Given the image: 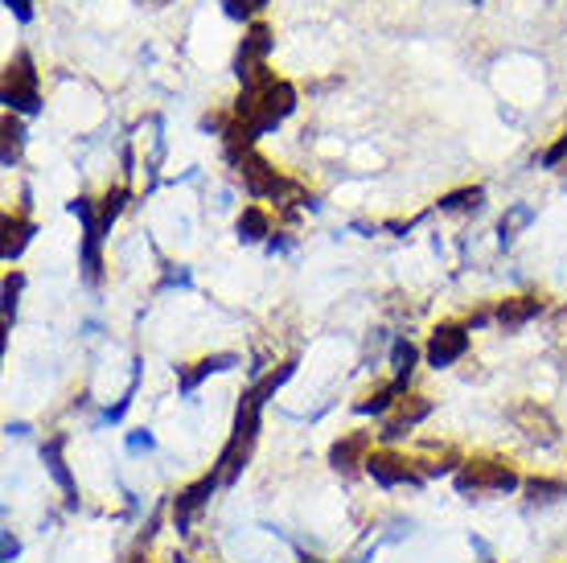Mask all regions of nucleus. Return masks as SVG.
I'll list each match as a JSON object with an SVG mask.
<instances>
[{
    "label": "nucleus",
    "instance_id": "423d86ee",
    "mask_svg": "<svg viewBox=\"0 0 567 563\" xmlns=\"http://www.w3.org/2000/svg\"><path fill=\"white\" fill-rule=\"evenodd\" d=\"M370 453H375V437H370V432H346V437L330 449V465L337 473L354 477L358 470H366Z\"/></svg>",
    "mask_w": 567,
    "mask_h": 563
},
{
    "label": "nucleus",
    "instance_id": "6e6552de",
    "mask_svg": "<svg viewBox=\"0 0 567 563\" xmlns=\"http://www.w3.org/2000/svg\"><path fill=\"white\" fill-rule=\"evenodd\" d=\"M510 420H514V428H519L526 440H543V444H552V440L559 437L552 411H547V407H538L535 399H522V404L510 411Z\"/></svg>",
    "mask_w": 567,
    "mask_h": 563
},
{
    "label": "nucleus",
    "instance_id": "0eeeda50",
    "mask_svg": "<svg viewBox=\"0 0 567 563\" xmlns=\"http://www.w3.org/2000/svg\"><path fill=\"white\" fill-rule=\"evenodd\" d=\"M427 411H432V399L427 395H399L394 399V407L387 411V423H382V437L394 440L403 437V432H411L420 420H427Z\"/></svg>",
    "mask_w": 567,
    "mask_h": 563
},
{
    "label": "nucleus",
    "instance_id": "9b49d317",
    "mask_svg": "<svg viewBox=\"0 0 567 563\" xmlns=\"http://www.w3.org/2000/svg\"><path fill=\"white\" fill-rule=\"evenodd\" d=\"M538 313H543V300H538V297H510V300L498 305V313H493V317H498L505 329H519Z\"/></svg>",
    "mask_w": 567,
    "mask_h": 563
},
{
    "label": "nucleus",
    "instance_id": "1a4fd4ad",
    "mask_svg": "<svg viewBox=\"0 0 567 563\" xmlns=\"http://www.w3.org/2000/svg\"><path fill=\"white\" fill-rule=\"evenodd\" d=\"M219 485H222L219 473H205L202 482H193L189 489H181V494H177V506H174L177 522H189V518L198 515V510H202L205 501H210V494H214Z\"/></svg>",
    "mask_w": 567,
    "mask_h": 563
},
{
    "label": "nucleus",
    "instance_id": "7ed1b4c3",
    "mask_svg": "<svg viewBox=\"0 0 567 563\" xmlns=\"http://www.w3.org/2000/svg\"><path fill=\"white\" fill-rule=\"evenodd\" d=\"M4 103H9V111H37L42 108V95H37V70H33V58L21 49L13 63L4 66Z\"/></svg>",
    "mask_w": 567,
    "mask_h": 563
},
{
    "label": "nucleus",
    "instance_id": "9d476101",
    "mask_svg": "<svg viewBox=\"0 0 567 563\" xmlns=\"http://www.w3.org/2000/svg\"><path fill=\"white\" fill-rule=\"evenodd\" d=\"M465 461L453 444H427L424 453L415 456V470L424 473V477H436V473H457Z\"/></svg>",
    "mask_w": 567,
    "mask_h": 563
},
{
    "label": "nucleus",
    "instance_id": "f03ea898",
    "mask_svg": "<svg viewBox=\"0 0 567 563\" xmlns=\"http://www.w3.org/2000/svg\"><path fill=\"white\" fill-rule=\"evenodd\" d=\"M268 54H271V30L264 21H255L235 58V75L243 82V91H264L268 82H276V75L268 70Z\"/></svg>",
    "mask_w": 567,
    "mask_h": 563
},
{
    "label": "nucleus",
    "instance_id": "412c9836",
    "mask_svg": "<svg viewBox=\"0 0 567 563\" xmlns=\"http://www.w3.org/2000/svg\"><path fill=\"white\" fill-rule=\"evenodd\" d=\"M21 272H9L4 276V317H13V309H16V292H21Z\"/></svg>",
    "mask_w": 567,
    "mask_h": 563
},
{
    "label": "nucleus",
    "instance_id": "f257e3e1",
    "mask_svg": "<svg viewBox=\"0 0 567 563\" xmlns=\"http://www.w3.org/2000/svg\"><path fill=\"white\" fill-rule=\"evenodd\" d=\"M453 482H457L460 494H510L522 485V477L502 456H472L453 473Z\"/></svg>",
    "mask_w": 567,
    "mask_h": 563
},
{
    "label": "nucleus",
    "instance_id": "f8f14e48",
    "mask_svg": "<svg viewBox=\"0 0 567 563\" xmlns=\"http://www.w3.org/2000/svg\"><path fill=\"white\" fill-rule=\"evenodd\" d=\"M33 235V222L25 214H4V260H16Z\"/></svg>",
    "mask_w": 567,
    "mask_h": 563
},
{
    "label": "nucleus",
    "instance_id": "dca6fc26",
    "mask_svg": "<svg viewBox=\"0 0 567 563\" xmlns=\"http://www.w3.org/2000/svg\"><path fill=\"white\" fill-rule=\"evenodd\" d=\"M486 202V189H457V194H444L441 198V210H477V206Z\"/></svg>",
    "mask_w": 567,
    "mask_h": 563
},
{
    "label": "nucleus",
    "instance_id": "a211bd4d",
    "mask_svg": "<svg viewBox=\"0 0 567 563\" xmlns=\"http://www.w3.org/2000/svg\"><path fill=\"white\" fill-rule=\"evenodd\" d=\"M522 485H526V494L535 501H552L567 494V482H552V477H531V482H522Z\"/></svg>",
    "mask_w": 567,
    "mask_h": 563
},
{
    "label": "nucleus",
    "instance_id": "5701e85b",
    "mask_svg": "<svg viewBox=\"0 0 567 563\" xmlns=\"http://www.w3.org/2000/svg\"><path fill=\"white\" fill-rule=\"evenodd\" d=\"M4 4H9V9H13V13L21 16V21H30V13H33L30 0H4Z\"/></svg>",
    "mask_w": 567,
    "mask_h": 563
},
{
    "label": "nucleus",
    "instance_id": "6ab92c4d",
    "mask_svg": "<svg viewBox=\"0 0 567 563\" xmlns=\"http://www.w3.org/2000/svg\"><path fill=\"white\" fill-rule=\"evenodd\" d=\"M46 461H49V470H54V477L66 485V494H75V482H70V473H66V465H63V444H58V440L46 449Z\"/></svg>",
    "mask_w": 567,
    "mask_h": 563
},
{
    "label": "nucleus",
    "instance_id": "aec40b11",
    "mask_svg": "<svg viewBox=\"0 0 567 563\" xmlns=\"http://www.w3.org/2000/svg\"><path fill=\"white\" fill-rule=\"evenodd\" d=\"M226 4V16H235V21H247V16H255L268 0H222Z\"/></svg>",
    "mask_w": 567,
    "mask_h": 563
},
{
    "label": "nucleus",
    "instance_id": "4468645a",
    "mask_svg": "<svg viewBox=\"0 0 567 563\" xmlns=\"http://www.w3.org/2000/svg\"><path fill=\"white\" fill-rule=\"evenodd\" d=\"M231 354H219V358H202V362H193V366H189L186 375H181V391H193V387H198V383H202V378H210L214 375V371H226V366H231Z\"/></svg>",
    "mask_w": 567,
    "mask_h": 563
},
{
    "label": "nucleus",
    "instance_id": "f3484780",
    "mask_svg": "<svg viewBox=\"0 0 567 563\" xmlns=\"http://www.w3.org/2000/svg\"><path fill=\"white\" fill-rule=\"evenodd\" d=\"M391 366H394V378H399V383H408L411 371H415V345H411V342H394Z\"/></svg>",
    "mask_w": 567,
    "mask_h": 563
},
{
    "label": "nucleus",
    "instance_id": "4be33fe9",
    "mask_svg": "<svg viewBox=\"0 0 567 563\" xmlns=\"http://www.w3.org/2000/svg\"><path fill=\"white\" fill-rule=\"evenodd\" d=\"M567 157V136L559 144H555V148H547V157H543V165H559V161Z\"/></svg>",
    "mask_w": 567,
    "mask_h": 563
},
{
    "label": "nucleus",
    "instance_id": "20e7f679",
    "mask_svg": "<svg viewBox=\"0 0 567 563\" xmlns=\"http://www.w3.org/2000/svg\"><path fill=\"white\" fill-rule=\"evenodd\" d=\"M366 473L375 477L378 485H387V489H399V485H424V473L415 470V461H408L403 453H394V449H375L370 461H366Z\"/></svg>",
    "mask_w": 567,
    "mask_h": 563
},
{
    "label": "nucleus",
    "instance_id": "2eb2a0df",
    "mask_svg": "<svg viewBox=\"0 0 567 563\" xmlns=\"http://www.w3.org/2000/svg\"><path fill=\"white\" fill-rule=\"evenodd\" d=\"M0 132H4V153H0V161H4V165H13V161L21 157V148H25V128H21V120L9 111V115H4V124H0Z\"/></svg>",
    "mask_w": 567,
    "mask_h": 563
},
{
    "label": "nucleus",
    "instance_id": "ddd939ff",
    "mask_svg": "<svg viewBox=\"0 0 567 563\" xmlns=\"http://www.w3.org/2000/svg\"><path fill=\"white\" fill-rule=\"evenodd\" d=\"M271 235V219L264 206H247L243 214H238V239H247V243H255V239Z\"/></svg>",
    "mask_w": 567,
    "mask_h": 563
},
{
    "label": "nucleus",
    "instance_id": "39448f33",
    "mask_svg": "<svg viewBox=\"0 0 567 563\" xmlns=\"http://www.w3.org/2000/svg\"><path fill=\"white\" fill-rule=\"evenodd\" d=\"M465 354H469V333H465L460 321H444V325H436V333L427 338V366H436V371L460 362Z\"/></svg>",
    "mask_w": 567,
    "mask_h": 563
}]
</instances>
